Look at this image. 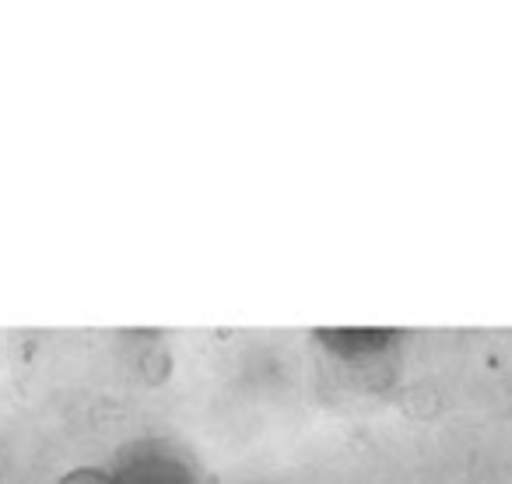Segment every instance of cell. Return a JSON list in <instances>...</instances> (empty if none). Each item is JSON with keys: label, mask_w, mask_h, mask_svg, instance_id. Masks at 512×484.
I'll return each instance as SVG.
<instances>
[{"label": "cell", "mask_w": 512, "mask_h": 484, "mask_svg": "<svg viewBox=\"0 0 512 484\" xmlns=\"http://www.w3.org/2000/svg\"><path fill=\"white\" fill-rule=\"evenodd\" d=\"M116 484H204L197 463L169 439H141L127 446L113 470Z\"/></svg>", "instance_id": "obj_1"}, {"label": "cell", "mask_w": 512, "mask_h": 484, "mask_svg": "<svg viewBox=\"0 0 512 484\" xmlns=\"http://www.w3.org/2000/svg\"><path fill=\"white\" fill-rule=\"evenodd\" d=\"M320 341L327 344L337 358L358 362V358L386 355V348H390L393 341H400V334H393V330H323Z\"/></svg>", "instance_id": "obj_2"}, {"label": "cell", "mask_w": 512, "mask_h": 484, "mask_svg": "<svg viewBox=\"0 0 512 484\" xmlns=\"http://www.w3.org/2000/svg\"><path fill=\"white\" fill-rule=\"evenodd\" d=\"M57 484H116L109 470H99V467H78L71 474H64Z\"/></svg>", "instance_id": "obj_3"}]
</instances>
